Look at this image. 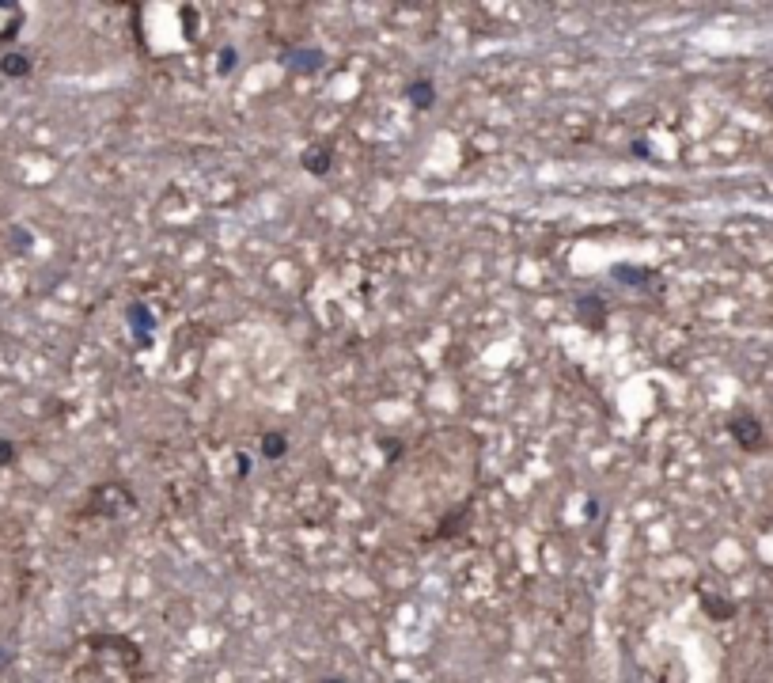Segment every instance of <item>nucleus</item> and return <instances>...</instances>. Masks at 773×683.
I'll return each mask as SVG.
<instances>
[{
	"instance_id": "f257e3e1",
	"label": "nucleus",
	"mask_w": 773,
	"mask_h": 683,
	"mask_svg": "<svg viewBox=\"0 0 773 683\" xmlns=\"http://www.w3.org/2000/svg\"><path fill=\"white\" fill-rule=\"evenodd\" d=\"M728 433L735 436V445H739L743 452H758V448H765V429H762V421H758L755 414H732Z\"/></svg>"
},
{
	"instance_id": "f03ea898",
	"label": "nucleus",
	"mask_w": 773,
	"mask_h": 683,
	"mask_svg": "<svg viewBox=\"0 0 773 683\" xmlns=\"http://www.w3.org/2000/svg\"><path fill=\"white\" fill-rule=\"evenodd\" d=\"M406 99L414 103L417 110H429L432 103H436V88H432V80H414L406 88Z\"/></svg>"
},
{
	"instance_id": "7ed1b4c3",
	"label": "nucleus",
	"mask_w": 773,
	"mask_h": 683,
	"mask_svg": "<svg viewBox=\"0 0 773 683\" xmlns=\"http://www.w3.org/2000/svg\"><path fill=\"white\" fill-rule=\"evenodd\" d=\"M300 164L307 167L311 175H326V171H330V164H334V152H330V149H307L300 156Z\"/></svg>"
},
{
	"instance_id": "20e7f679",
	"label": "nucleus",
	"mask_w": 773,
	"mask_h": 683,
	"mask_svg": "<svg viewBox=\"0 0 773 683\" xmlns=\"http://www.w3.org/2000/svg\"><path fill=\"white\" fill-rule=\"evenodd\" d=\"M285 452H288L285 433H266L262 436V456H266V460H281Z\"/></svg>"
},
{
	"instance_id": "39448f33",
	"label": "nucleus",
	"mask_w": 773,
	"mask_h": 683,
	"mask_svg": "<svg viewBox=\"0 0 773 683\" xmlns=\"http://www.w3.org/2000/svg\"><path fill=\"white\" fill-rule=\"evenodd\" d=\"M0 69H4L8 76H27L31 73V61H27L23 53H8V58L0 61Z\"/></svg>"
},
{
	"instance_id": "423d86ee",
	"label": "nucleus",
	"mask_w": 773,
	"mask_h": 683,
	"mask_svg": "<svg viewBox=\"0 0 773 683\" xmlns=\"http://www.w3.org/2000/svg\"><path fill=\"white\" fill-rule=\"evenodd\" d=\"M292 69H300V73H315L318 69V53L315 50H303V53H292V61H288Z\"/></svg>"
},
{
	"instance_id": "0eeeda50",
	"label": "nucleus",
	"mask_w": 773,
	"mask_h": 683,
	"mask_svg": "<svg viewBox=\"0 0 773 683\" xmlns=\"http://www.w3.org/2000/svg\"><path fill=\"white\" fill-rule=\"evenodd\" d=\"M705 611H709L713 619H732V615H735L732 604H728V600H716V596H705Z\"/></svg>"
},
{
	"instance_id": "6e6552de",
	"label": "nucleus",
	"mask_w": 773,
	"mask_h": 683,
	"mask_svg": "<svg viewBox=\"0 0 773 683\" xmlns=\"http://www.w3.org/2000/svg\"><path fill=\"white\" fill-rule=\"evenodd\" d=\"M614 277H618V281H626V285H644V281H652L648 273H641V270H629V266H618V270H614Z\"/></svg>"
},
{
	"instance_id": "1a4fd4ad",
	"label": "nucleus",
	"mask_w": 773,
	"mask_h": 683,
	"mask_svg": "<svg viewBox=\"0 0 773 683\" xmlns=\"http://www.w3.org/2000/svg\"><path fill=\"white\" fill-rule=\"evenodd\" d=\"M0 463H4V467L16 463V445H12V440H0Z\"/></svg>"
},
{
	"instance_id": "9d476101",
	"label": "nucleus",
	"mask_w": 773,
	"mask_h": 683,
	"mask_svg": "<svg viewBox=\"0 0 773 683\" xmlns=\"http://www.w3.org/2000/svg\"><path fill=\"white\" fill-rule=\"evenodd\" d=\"M231 61H236V50H224V53H220V73H228Z\"/></svg>"
},
{
	"instance_id": "9b49d317",
	"label": "nucleus",
	"mask_w": 773,
	"mask_h": 683,
	"mask_svg": "<svg viewBox=\"0 0 773 683\" xmlns=\"http://www.w3.org/2000/svg\"><path fill=\"white\" fill-rule=\"evenodd\" d=\"M322 683H345V680H334V675H330V680H322Z\"/></svg>"
},
{
	"instance_id": "f8f14e48",
	"label": "nucleus",
	"mask_w": 773,
	"mask_h": 683,
	"mask_svg": "<svg viewBox=\"0 0 773 683\" xmlns=\"http://www.w3.org/2000/svg\"><path fill=\"white\" fill-rule=\"evenodd\" d=\"M0 660H4V649H0Z\"/></svg>"
}]
</instances>
